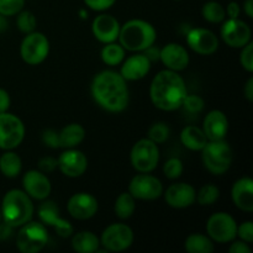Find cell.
I'll list each match as a JSON object with an SVG mask.
<instances>
[{
	"label": "cell",
	"instance_id": "6da1fadb",
	"mask_svg": "<svg viewBox=\"0 0 253 253\" xmlns=\"http://www.w3.org/2000/svg\"><path fill=\"white\" fill-rule=\"evenodd\" d=\"M94 101L108 113H123L130 103L127 82L116 71L105 69L95 74L90 84Z\"/></svg>",
	"mask_w": 253,
	"mask_h": 253
},
{
	"label": "cell",
	"instance_id": "7a4b0ae2",
	"mask_svg": "<svg viewBox=\"0 0 253 253\" xmlns=\"http://www.w3.org/2000/svg\"><path fill=\"white\" fill-rule=\"evenodd\" d=\"M187 94L185 82L178 72L163 69L151 82V103L162 111H175L182 108Z\"/></svg>",
	"mask_w": 253,
	"mask_h": 253
},
{
	"label": "cell",
	"instance_id": "3957f363",
	"mask_svg": "<svg viewBox=\"0 0 253 253\" xmlns=\"http://www.w3.org/2000/svg\"><path fill=\"white\" fill-rule=\"evenodd\" d=\"M157 31L151 22L142 19H131L121 25L119 43L128 52H143L155 44Z\"/></svg>",
	"mask_w": 253,
	"mask_h": 253
},
{
	"label": "cell",
	"instance_id": "277c9868",
	"mask_svg": "<svg viewBox=\"0 0 253 253\" xmlns=\"http://www.w3.org/2000/svg\"><path fill=\"white\" fill-rule=\"evenodd\" d=\"M1 219L6 224L19 229L26 222L31 221L35 214L34 200L21 189H11L6 192L1 200Z\"/></svg>",
	"mask_w": 253,
	"mask_h": 253
},
{
	"label": "cell",
	"instance_id": "5b68a950",
	"mask_svg": "<svg viewBox=\"0 0 253 253\" xmlns=\"http://www.w3.org/2000/svg\"><path fill=\"white\" fill-rule=\"evenodd\" d=\"M200 152L203 165L211 174L222 175L231 167L234 153L226 140L208 141Z\"/></svg>",
	"mask_w": 253,
	"mask_h": 253
},
{
	"label": "cell",
	"instance_id": "8992f818",
	"mask_svg": "<svg viewBox=\"0 0 253 253\" xmlns=\"http://www.w3.org/2000/svg\"><path fill=\"white\" fill-rule=\"evenodd\" d=\"M48 242L46 226L40 221L26 222L19 227L16 235V247L21 253H39Z\"/></svg>",
	"mask_w": 253,
	"mask_h": 253
},
{
	"label": "cell",
	"instance_id": "52a82bcc",
	"mask_svg": "<svg viewBox=\"0 0 253 253\" xmlns=\"http://www.w3.org/2000/svg\"><path fill=\"white\" fill-rule=\"evenodd\" d=\"M131 166L138 173H151L160 163V148L150 138H141L132 146L130 152Z\"/></svg>",
	"mask_w": 253,
	"mask_h": 253
},
{
	"label": "cell",
	"instance_id": "ba28073f",
	"mask_svg": "<svg viewBox=\"0 0 253 253\" xmlns=\"http://www.w3.org/2000/svg\"><path fill=\"white\" fill-rule=\"evenodd\" d=\"M49 41L42 32L32 31L25 35L20 44V56L29 66H39L43 63L49 53Z\"/></svg>",
	"mask_w": 253,
	"mask_h": 253
},
{
	"label": "cell",
	"instance_id": "9c48e42d",
	"mask_svg": "<svg viewBox=\"0 0 253 253\" xmlns=\"http://www.w3.org/2000/svg\"><path fill=\"white\" fill-rule=\"evenodd\" d=\"M133 239L135 235L132 229L123 222H115L106 226L101 232V236L99 237L100 246L106 252L126 251L132 246Z\"/></svg>",
	"mask_w": 253,
	"mask_h": 253
},
{
	"label": "cell",
	"instance_id": "30bf717a",
	"mask_svg": "<svg viewBox=\"0 0 253 253\" xmlns=\"http://www.w3.org/2000/svg\"><path fill=\"white\" fill-rule=\"evenodd\" d=\"M25 125L19 116L5 111L0 113V150H15L25 138Z\"/></svg>",
	"mask_w": 253,
	"mask_h": 253
},
{
	"label": "cell",
	"instance_id": "8fae6325",
	"mask_svg": "<svg viewBox=\"0 0 253 253\" xmlns=\"http://www.w3.org/2000/svg\"><path fill=\"white\" fill-rule=\"evenodd\" d=\"M207 234L217 244H230L237 237L236 220L229 212H215L207 221Z\"/></svg>",
	"mask_w": 253,
	"mask_h": 253
},
{
	"label": "cell",
	"instance_id": "7c38bea8",
	"mask_svg": "<svg viewBox=\"0 0 253 253\" xmlns=\"http://www.w3.org/2000/svg\"><path fill=\"white\" fill-rule=\"evenodd\" d=\"M37 216L39 221L44 226L53 227L57 235L62 239H68L74 234V229L68 220L63 219L59 215V208L53 200H48V198L42 200L41 204L37 208Z\"/></svg>",
	"mask_w": 253,
	"mask_h": 253
},
{
	"label": "cell",
	"instance_id": "4fadbf2b",
	"mask_svg": "<svg viewBox=\"0 0 253 253\" xmlns=\"http://www.w3.org/2000/svg\"><path fill=\"white\" fill-rule=\"evenodd\" d=\"M128 193L136 200L152 202L163 195V184L150 173H138L128 183Z\"/></svg>",
	"mask_w": 253,
	"mask_h": 253
},
{
	"label": "cell",
	"instance_id": "5bb4252c",
	"mask_svg": "<svg viewBox=\"0 0 253 253\" xmlns=\"http://www.w3.org/2000/svg\"><path fill=\"white\" fill-rule=\"evenodd\" d=\"M220 36L225 44L231 48H242L249 42L252 41L251 27L244 20L226 19L221 22Z\"/></svg>",
	"mask_w": 253,
	"mask_h": 253
},
{
	"label": "cell",
	"instance_id": "9a60e30c",
	"mask_svg": "<svg viewBox=\"0 0 253 253\" xmlns=\"http://www.w3.org/2000/svg\"><path fill=\"white\" fill-rule=\"evenodd\" d=\"M188 47L200 56H210L217 51L219 39L211 30L204 27H192L185 34Z\"/></svg>",
	"mask_w": 253,
	"mask_h": 253
},
{
	"label": "cell",
	"instance_id": "2e32d148",
	"mask_svg": "<svg viewBox=\"0 0 253 253\" xmlns=\"http://www.w3.org/2000/svg\"><path fill=\"white\" fill-rule=\"evenodd\" d=\"M57 169L68 178H79L88 169V158L77 148H66L57 158Z\"/></svg>",
	"mask_w": 253,
	"mask_h": 253
},
{
	"label": "cell",
	"instance_id": "e0dca14e",
	"mask_svg": "<svg viewBox=\"0 0 253 253\" xmlns=\"http://www.w3.org/2000/svg\"><path fill=\"white\" fill-rule=\"evenodd\" d=\"M22 190L32 200L42 202L52 192V184L47 174L39 169H30L22 175Z\"/></svg>",
	"mask_w": 253,
	"mask_h": 253
},
{
	"label": "cell",
	"instance_id": "ac0fdd59",
	"mask_svg": "<svg viewBox=\"0 0 253 253\" xmlns=\"http://www.w3.org/2000/svg\"><path fill=\"white\" fill-rule=\"evenodd\" d=\"M99 203L90 193L79 192L72 195L67 202V211L76 220H89L98 212Z\"/></svg>",
	"mask_w": 253,
	"mask_h": 253
},
{
	"label": "cell",
	"instance_id": "d6986e66",
	"mask_svg": "<svg viewBox=\"0 0 253 253\" xmlns=\"http://www.w3.org/2000/svg\"><path fill=\"white\" fill-rule=\"evenodd\" d=\"M151 64L152 62L142 52H136L132 56L125 57L119 73L126 82H137L150 73Z\"/></svg>",
	"mask_w": 253,
	"mask_h": 253
},
{
	"label": "cell",
	"instance_id": "ffe728a7",
	"mask_svg": "<svg viewBox=\"0 0 253 253\" xmlns=\"http://www.w3.org/2000/svg\"><path fill=\"white\" fill-rule=\"evenodd\" d=\"M120 27V22L115 16L99 14L91 22V34L101 43H110L118 41Z\"/></svg>",
	"mask_w": 253,
	"mask_h": 253
},
{
	"label": "cell",
	"instance_id": "44dd1931",
	"mask_svg": "<svg viewBox=\"0 0 253 253\" xmlns=\"http://www.w3.org/2000/svg\"><path fill=\"white\" fill-rule=\"evenodd\" d=\"M197 190L189 183H174L165 192V200L173 209H187L195 203Z\"/></svg>",
	"mask_w": 253,
	"mask_h": 253
},
{
	"label": "cell",
	"instance_id": "7402d4cb",
	"mask_svg": "<svg viewBox=\"0 0 253 253\" xmlns=\"http://www.w3.org/2000/svg\"><path fill=\"white\" fill-rule=\"evenodd\" d=\"M160 61L165 64L166 69H170V71L179 73L189 66L190 57L184 46L175 43V42H170V43L166 44L163 48H161Z\"/></svg>",
	"mask_w": 253,
	"mask_h": 253
},
{
	"label": "cell",
	"instance_id": "603a6c76",
	"mask_svg": "<svg viewBox=\"0 0 253 253\" xmlns=\"http://www.w3.org/2000/svg\"><path fill=\"white\" fill-rule=\"evenodd\" d=\"M202 128L208 141L225 140L229 132V120L226 114L219 109L209 111L205 115Z\"/></svg>",
	"mask_w": 253,
	"mask_h": 253
},
{
	"label": "cell",
	"instance_id": "cb8c5ba5",
	"mask_svg": "<svg viewBox=\"0 0 253 253\" xmlns=\"http://www.w3.org/2000/svg\"><path fill=\"white\" fill-rule=\"evenodd\" d=\"M231 199L235 207L245 212L253 211V180L242 177L234 183L231 188Z\"/></svg>",
	"mask_w": 253,
	"mask_h": 253
},
{
	"label": "cell",
	"instance_id": "d4e9b609",
	"mask_svg": "<svg viewBox=\"0 0 253 253\" xmlns=\"http://www.w3.org/2000/svg\"><path fill=\"white\" fill-rule=\"evenodd\" d=\"M179 138L185 148H188L189 151H194V152H200L208 142V138L203 128L195 125L185 126L180 131Z\"/></svg>",
	"mask_w": 253,
	"mask_h": 253
},
{
	"label": "cell",
	"instance_id": "484cf974",
	"mask_svg": "<svg viewBox=\"0 0 253 253\" xmlns=\"http://www.w3.org/2000/svg\"><path fill=\"white\" fill-rule=\"evenodd\" d=\"M61 148H77L85 138V128L81 124L72 123L59 131Z\"/></svg>",
	"mask_w": 253,
	"mask_h": 253
},
{
	"label": "cell",
	"instance_id": "4316f807",
	"mask_svg": "<svg viewBox=\"0 0 253 253\" xmlns=\"http://www.w3.org/2000/svg\"><path fill=\"white\" fill-rule=\"evenodd\" d=\"M71 237L72 249L78 253H94L100 247V240L91 231H79Z\"/></svg>",
	"mask_w": 253,
	"mask_h": 253
},
{
	"label": "cell",
	"instance_id": "83f0119b",
	"mask_svg": "<svg viewBox=\"0 0 253 253\" xmlns=\"http://www.w3.org/2000/svg\"><path fill=\"white\" fill-rule=\"evenodd\" d=\"M22 170V161L14 150L4 151L0 156V172L6 178H16Z\"/></svg>",
	"mask_w": 253,
	"mask_h": 253
},
{
	"label": "cell",
	"instance_id": "f1b7e54d",
	"mask_svg": "<svg viewBox=\"0 0 253 253\" xmlns=\"http://www.w3.org/2000/svg\"><path fill=\"white\" fill-rule=\"evenodd\" d=\"M184 249L188 253H211L215 247L214 241L208 235L195 232L185 239Z\"/></svg>",
	"mask_w": 253,
	"mask_h": 253
},
{
	"label": "cell",
	"instance_id": "f546056e",
	"mask_svg": "<svg viewBox=\"0 0 253 253\" xmlns=\"http://www.w3.org/2000/svg\"><path fill=\"white\" fill-rule=\"evenodd\" d=\"M126 57V51L119 42L105 43L100 51V58L106 66L116 67L120 66Z\"/></svg>",
	"mask_w": 253,
	"mask_h": 253
},
{
	"label": "cell",
	"instance_id": "4dcf8cb0",
	"mask_svg": "<svg viewBox=\"0 0 253 253\" xmlns=\"http://www.w3.org/2000/svg\"><path fill=\"white\" fill-rule=\"evenodd\" d=\"M136 210V199L128 192L120 193L114 204V211L121 220L130 219Z\"/></svg>",
	"mask_w": 253,
	"mask_h": 253
},
{
	"label": "cell",
	"instance_id": "1f68e13d",
	"mask_svg": "<svg viewBox=\"0 0 253 253\" xmlns=\"http://www.w3.org/2000/svg\"><path fill=\"white\" fill-rule=\"evenodd\" d=\"M202 16L210 24H221L226 19L225 7L219 1H208L202 7Z\"/></svg>",
	"mask_w": 253,
	"mask_h": 253
},
{
	"label": "cell",
	"instance_id": "d6a6232c",
	"mask_svg": "<svg viewBox=\"0 0 253 253\" xmlns=\"http://www.w3.org/2000/svg\"><path fill=\"white\" fill-rule=\"evenodd\" d=\"M220 198V189L215 184H205L197 192V197H195V202L202 207H210V205L215 204Z\"/></svg>",
	"mask_w": 253,
	"mask_h": 253
},
{
	"label": "cell",
	"instance_id": "836d02e7",
	"mask_svg": "<svg viewBox=\"0 0 253 253\" xmlns=\"http://www.w3.org/2000/svg\"><path fill=\"white\" fill-rule=\"evenodd\" d=\"M16 26L24 35L30 34L32 31H36L37 19L34 15V12L29 11V10H21L17 14Z\"/></svg>",
	"mask_w": 253,
	"mask_h": 253
},
{
	"label": "cell",
	"instance_id": "e575fe53",
	"mask_svg": "<svg viewBox=\"0 0 253 253\" xmlns=\"http://www.w3.org/2000/svg\"><path fill=\"white\" fill-rule=\"evenodd\" d=\"M170 135V128L169 126L166 123H155L150 128H148L147 132V138H150L151 141H153L157 145H161V143H165L166 141L169 138Z\"/></svg>",
	"mask_w": 253,
	"mask_h": 253
},
{
	"label": "cell",
	"instance_id": "d590c367",
	"mask_svg": "<svg viewBox=\"0 0 253 253\" xmlns=\"http://www.w3.org/2000/svg\"><path fill=\"white\" fill-rule=\"evenodd\" d=\"M183 169H184V166L180 158L178 157H172L169 160H167L163 166V172L165 175L170 180H175L182 175Z\"/></svg>",
	"mask_w": 253,
	"mask_h": 253
},
{
	"label": "cell",
	"instance_id": "8d00e7d4",
	"mask_svg": "<svg viewBox=\"0 0 253 253\" xmlns=\"http://www.w3.org/2000/svg\"><path fill=\"white\" fill-rule=\"evenodd\" d=\"M182 108L190 114H199L204 110L205 101L197 94H187L182 103Z\"/></svg>",
	"mask_w": 253,
	"mask_h": 253
},
{
	"label": "cell",
	"instance_id": "74e56055",
	"mask_svg": "<svg viewBox=\"0 0 253 253\" xmlns=\"http://www.w3.org/2000/svg\"><path fill=\"white\" fill-rule=\"evenodd\" d=\"M25 0H0V14L4 16H15L24 10Z\"/></svg>",
	"mask_w": 253,
	"mask_h": 253
},
{
	"label": "cell",
	"instance_id": "f35d334b",
	"mask_svg": "<svg viewBox=\"0 0 253 253\" xmlns=\"http://www.w3.org/2000/svg\"><path fill=\"white\" fill-rule=\"evenodd\" d=\"M240 64L242 68L249 73L253 72V42H249L246 46L241 48V53H240Z\"/></svg>",
	"mask_w": 253,
	"mask_h": 253
},
{
	"label": "cell",
	"instance_id": "ab89813d",
	"mask_svg": "<svg viewBox=\"0 0 253 253\" xmlns=\"http://www.w3.org/2000/svg\"><path fill=\"white\" fill-rule=\"evenodd\" d=\"M41 141L46 147L52 148V150H57V148H61L59 146V133L58 131H54L52 128H47L42 132L41 135Z\"/></svg>",
	"mask_w": 253,
	"mask_h": 253
},
{
	"label": "cell",
	"instance_id": "60d3db41",
	"mask_svg": "<svg viewBox=\"0 0 253 253\" xmlns=\"http://www.w3.org/2000/svg\"><path fill=\"white\" fill-rule=\"evenodd\" d=\"M237 237L247 244L253 242V222L251 220L244 221L242 224L237 225Z\"/></svg>",
	"mask_w": 253,
	"mask_h": 253
},
{
	"label": "cell",
	"instance_id": "b9f144b4",
	"mask_svg": "<svg viewBox=\"0 0 253 253\" xmlns=\"http://www.w3.org/2000/svg\"><path fill=\"white\" fill-rule=\"evenodd\" d=\"M115 2L116 0H84V4L86 5V7H89L93 11L99 12L109 10Z\"/></svg>",
	"mask_w": 253,
	"mask_h": 253
},
{
	"label": "cell",
	"instance_id": "7bdbcfd3",
	"mask_svg": "<svg viewBox=\"0 0 253 253\" xmlns=\"http://www.w3.org/2000/svg\"><path fill=\"white\" fill-rule=\"evenodd\" d=\"M57 169V160L53 157H43L39 161V170L43 172L44 174L52 173Z\"/></svg>",
	"mask_w": 253,
	"mask_h": 253
},
{
	"label": "cell",
	"instance_id": "ee69618b",
	"mask_svg": "<svg viewBox=\"0 0 253 253\" xmlns=\"http://www.w3.org/2000/svg\"><path fill=\"white\" fill-rule=\"evenodd\" d=\"M229 252L230 253H251L252 250L251 247H250V244L242 241V240L235 239L230 242Z\"/></svg>",
	"mask_w": 253,
	"mask_h": 253
},
{
	"label": "cell",
	"instance_id": "f6af8a7d",
	"mask_svg": "<svg viewBox=\"0 0 253 253\" xmlns=\"http://www.w3.org/2000/svg\"><path fill=\"white\" fill-rule=\"evenodd\" d=\"M225 12H226V17H229V19H237L241 14V6H240L239 2L231 1L225 7Z\"/></svg>",
	"mask_w": 253,
	"mask_h": 253
},
{
	"label": "cell",
	"instance_id": "bcb514c9",
	"mask_svg": "<svg viewBox=\"0 0 253 253\" xmlns=\"http://www.w3.org/2000/svg\"><path fill=\"white\" fill-rule=\"evenodd\" d=\"M15 227H12L11 225L6 224L5 221H0V241H6L10 237L14 235Z\"/></svg>",
	"mask_w": 253,
	"mask_h": 253
},
{
	"label": "cell",
	"instance_id": "7dc6e473",
	"mask_svg": "<svg viewBox=\"0 0 253 253\" xmlns=\"http://www.w3.org/2000/svg\"><path fill=\"white\" fill-rule=\"evenodd\" d=\"M10 105H11V99H10L9 93L5 89L0 88V113L9 111Z\"/></svg>",
	"mask_w": 253,
	"mask_h": 253
},
{
	"label": "cell",
	"instance_id": "c3c4849f",
	"mask_svg": "<svg viewBox=\"0 0 253 253\" xmlns=\"http://www.w3.org/2000/svg\"><path fill=\"white\" fill-rule=\"evenodd\" d=\"M151 62H157L160 61V54H161V48L158 47H155V44L150 46L148 48H146L145 51L142 52Z\"/></svg>",
	"mask_w": 253,
	"mask_h": 253
},
{
	"label": "cell",
	"instance_id": "681fc988",
	"mask_svg": "<svg viewBox=\"0 0 253 253\" xmlns=\"http://www.w3.org/2000/svg\"><path fill=\"white\" fill-rule=\"evenodd\" d=\"M244 95L247 100L251 103L253 101V77H250L247 79L246 84H245V88H244Z\"/></svg>",
	"mask_w": 253,
	"mask_h": 253
},
{
	"label": "cell",
	"instance_id": "f907efd6",
	"mask_svg": "<svg viewBox=\"0 0 253 253\" xmlns=\"http://www.w3.org/2000/svg\"><path fill=\"white\" fill-rule=\"evenodd\" d=\"M244 11L247 17L252 19L253 17V0H245L244 2Z\"/></svg>",
	"mask_w": 253,
	"mask_h": 253
},
{
	"label": "cell",
	"instance_id": "816d5d0a",
	"mask_svg": "<svg viewBox=\"0 0 253 253\" xmlns=\"http://www.w3.org/2000/svg\"><path fill=\"white\" fill-rule=\"evenodd\" d=\"M7 27H9V22H7L6 16L0 14V32H4L6 31Z\"/></svg>",
	"mask_w": 253,
	"mask_h": 253
},
{
	"label": "cell",
	"instance_id": "f5cc1de1",
	"mask_svg": "<svg viewBox=\"0 0 253 253\" xmlns=\"http://www.w3.org/2000/svg\"><path fill=\"white\" fill-rule=\"evenodd\" d=\"M86 16H88L86 11H84V10H81V17H82V19H86Z\"/></svg>",
	"mask_w": 253,
	"mask_h": 253
},
{
	"label": "cell",
	"instance_id": "db71d44e",
	"mask_svg": "<svg viewBox=\"0 0 253 253\" xmlns=\"http://www.w3.org/2000/svg\"><path fill=\"white\" fill-rule=\"evenodd\" d=\"M1 220H2L1 219V211H0V221H1Z\"/></svg>",
	"mask_w": 253,
	"mask_h": 253
},
{
	"label": "cell",
	"instance_id": "11a10c76",
	"mask_svg": "<svg viewBox=\"0 0 253 253\" xmlns=\"http://www.w3.org/2000/svg\"><path fill=\"white\" fill-rule=\"evenodd\" d=\"M175 1H180V0H175Z\"/></svg>",
	"mask_w": 253,
	"mask_h": 253
}]
</instances>
